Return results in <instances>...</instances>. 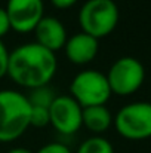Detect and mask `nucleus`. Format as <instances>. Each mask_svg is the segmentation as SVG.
<instances>
[{
    "mask_svg": "<svg viewBox=\"0 0 151 153\" xmlns=\"http://www.w3.org/2000/svg\"><path fill=\"white\" fill-rule=\"evenodd\" d=\"M117 131L130 140L151 137V102L135 101L123 105L114 119Z\"/></svg>",
    "mask_w": 151,
    "mask_h": 153,
    "instance_id": "5",
    "label": "nucleus"
},
{
    "mask_svg": "<svg viewBox=\"0 0 151 153\" xmlns=\"http://www.w3.org/2000/svg\"><path fill=\"white\" fill-rule=\"evenodd\" d=\"M37 42L46 46L50 51H56L65 45L67 40V30L65 25L52 15H43L37 25L34 27Z\"/></svg>",
    "mask_w": 151,
    "mask_h": 153,
    "instance_id": "9",
    "label": "nucleus"
},
{
    "mask_svg": "<svg viewBox=\"0 0 151 153\" xmlns=\"http://www.w3.org/2000/svg\"><path fill=\"white\" fill-rule=\"evenodd\" d=\"M49 120V107H43V105H33L31 104V113H30V125H36V126H43L46 125Z\"/></svg>",
    "mask_w": 151,
    "mask_h": 153,
    "instance_id": "14",
    "label": "nucleus"
},
{
    "mask_svg": "<svg viewBox=\"0 0 151 153\" xmlns=\"http://www.w3.org/2000/svg\"><path fill=\"white\" fill-rule=\"evenodd\" d=\"M7 153H33L30 149L27 147H12L10 150H7Z\"/></svg>",
    "mask_w": 151,
    "mask_h": 153,
    "instance_id": "19",
    "label": "nucleus"
},
{
    "mask_svg": "<svg viewBox=\"0 0 151 153\" xmlns=\"http://www.w3.org/2000/svg\"><path fill=\"white\" fill-rule=\"evenodd\" d=\"M65 53L76 64H83L91 61L99 48L98 39L86 31L74 33L65 40Z\"/></svg>",
    "mask_w": 151,
    "mask_h": 153,
    "instance_id": "10",
    "label": "nucleus"
},
{
    "mask_svg": "<svg viewBox=\"0 0 151 153\" xmlns=\"http://www.w3.org/2000/svg\"><path fill=\"white\" fill-rule=\"evenodd\" d=\"M144 77L145 68L142 62L133 56H122L116 59L107 73L111 92L122 95L135 92L142 85Z\"/></svg>",
    "mask_w": 151,
    "mask_h": 153,
    "instance_id": "6",
    "label": "nucleus"
},
{
    "mask_svg": "<svg viewBox=\"0 0 151 153\" xmlns=\"http://www.w3.org/2000/svg\"><path fill=\"white\" fill-rule=\"evenodd\" d=\"M6 12L10 27L18 31H31L40 21L43 13V0H7Z\"/></svg>",
    "mask_w": 151,
    "mask_h": 153,
    "instance_id": "8",
    "label": "nucleus"
},
{
    "mask_svg": "<svg viewBox=\"0 0 151 153\" xmlns=\"http://www.w3.org/2000/svg\"><path fill=\"white\" fill-rule=\"evenodd\" d=\"M55 92L50 89L48 85H42V86H36L31 89L30 95H27L30 104L33 105H43V107H49L50 102L55 98Z\"/></svg>",
    "mask_w": 151,
    "mask_h": 153,
    "instance_id": "13",
    "label": "nucleus"
},
{
    "mask_svg": "<svg viewBox=\"0 0 151 153\" xmlns=\"http://www.w3.org/2000/svg\"><path fill=\"white\" fill-rule=\"evenodd\" d=\"M31 104L16 89H0V141L18 138L30 125Z\"/></svg>",
    "mask_w": 151,
    "mask_h": 153,
    "instance_id": "2",
    "label": "nucleus"
},
{
    "mask_svg": "<svg viewBox=\"0 0 151 153\" xmlns=\"http://www.w3.org/2000/svg\"><path fill=\"white\" fill-rule=\"evenodd\" d=\"M36 153H71L70 147L61 141H50L43 144Z\"/></svg>",
    "mask_w": 151,
    "mask_h": 153,
    "instance_id": "15",
    "label": "nucleus"
},
{
    "mask_svg": "<svg viewBox=\"0 0 151 153\" xmlns=\"http://www.w3.org/2000/svg\"><path fill=\"white\" fill-rule=\"evenodd\" d=\"M82 105L73 95H56L49 105L50 123L62 134L76 132L82 122Z\"/></svg>",
    "mask_w": 151,
    "mask_h": 153,
    "instance_id": "7",
    "label": "nucleus"
},
{
    "mask_svg": "<svg viewBox=\"0 0 151 153\" xmlns=\"http://www.w3.org/2000/svg\"><path fill=\"white\" fill-rule=\"evenodd\" d=\"M70 89L71 95L79 101L82 107L105 104L111 94L107 74L94 68H86L79 71L73 77Z\"/></svg>",
    "mask_w": 151,
    "mask_h": 153,
    "instance_id": "4",
    "label": "nucleus"
},
{
    "mask_svg": "<svg viewBox=\"0 0 151 153\" xmlns=\"http://www.w3.org/2000/svg\"><path fill=\"white\" fill-rule=\"evenodd\" d=\"M77 0H52V3L56 6V7H68L71 6L73 3H76Z\"/></svg>",
    "mask_w": 151,
    "mask_h": 153,
    "instance_id": "18",
    "label": "nucleus"
},
{
    "mask_svg": "<svg viewBox=\"0 0 151 153\" xmlns=\"http://www.w3.org/2000/svg\"><path fill=\"white\" fill-rule=\"evenodd\" d=\"M83 31L96 39L114 30L119 21V7L114 0H86L79 12Z\"/></svg>",
    "mask_w": 151,
    "mask_h": 153,
    "instance_id": "3",
    "label": "nucleus"
},
{
    "mask_svg": "<svg viewBox=\"0 0 151 153\" xmlns=\"http://www.w3.org/2000/svg\"><path fill=\"white\" fill-rule=\"evenodd\" d=\"M10 28V21L4 7H0V37Z\"/></svg>",
    "mask_w": 151,
    "mask_h": 153,
    "instance_id": "17",
    "label": "nucleus"
},
{
    "mask_svg": "<svg viewBox=\"0 0 151 153\" xmlns=\"http://www.w3.org/2000/svg\"><path fill=\"white\" fill-rule=\"evenodd\" d=\"M9 49L4 45V42L0 39V77L7 73V64H9Z\"/></svg>",
    "mask_w": 151,
    "mask_h": 153,
    "instance_id": "16",
    "label": "nucleus"
},
{
    "mask_svg": "<svg viewBox=\"0 0 151 153\" xmlns=\"http://www.w3.org/2000/svg\"><path fill=\"white\" fill-rule=\"evenodd\" d=\"M55 52L39 42H27L9 52L7 73L10 77L30 88L46 85L56 71Z\"/></svg>",
    "mask_w": 151,
    "mask_h": 153,
    "instance_id": "1",
    "label": "nucleus"
},
{
    "mask_svg": "<svg viewBox=\"0 0 151 153\" xmlns=\"http://www.w3.org/2000/svg\"><path fill=\"white\" fill-rule=\"evenodd\" d=\"M82 122L89 129L101 132L110 126V123L113 122V116L105 104L86 105L82 108Z\"/></svg>",
    "mask_w": 151,
    "mask_h": 153,
    "instance_id": "11",
    "label": "nucleus"
},
{
    "mask_svg": "<svg viewBox=\"0 0 151 153\" xmlns=\"http://www.w3.org/2000/svg\"><path fill=\"white\" fill-rule=\"evenodd\" d=\"M77 153H114V147L105 137L92 135L82 141Z\"/></svg>",
    "mask_w": 151,
    "mask_h": 153,
    "instance_id": "12",
    "label": "nucleus"
}]
</instances>
